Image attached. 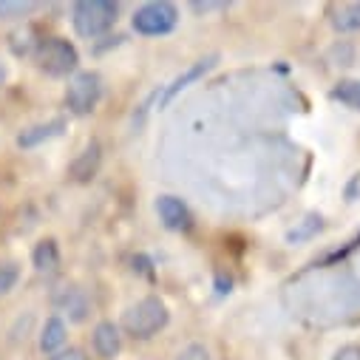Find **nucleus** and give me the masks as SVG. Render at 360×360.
Here are the masks:
<instances>
[{
	"mask_svg": "<svg viewBox=\"0 0 360 360\" xmlns=\"http://www.w3.org/2000/svg\"><path fill=\"white\" fill-rule=\"evenodd\" d=\"M37 63H40V68H43L46 74L63 77V74H68V71L77 68L79 54H77V49H74L68 40L51 37V40H43V43L37 46Z\"/></svg>",
	"mask_w": 360,
	"mask_h": 360,
	"instance_id": "obj_4",
	"label": "nucleus"
},
{
	"mask_svg": "<svg viewBox=\"0 0 360 360\" xmlns=\"http://www.w3.org/2000/svg\"><path fill=\"white\" fill-rule=\"evenodd\" d=\"M332 23H335L338 32H354V29H360V4H349V6L338 9V15H335Z\"/></svg>",
	"mask_w": 360,
	"mask_h": 360,
	"instance_id": "obj_13",
	"label": "nucleus"
},
{
	"mask_svg": "<svg viewBox=\"0 0 360 360\" xmlns=\"http://www.w3.org/2000/svg\"><path fill=\"white\" fill-rule=\"evenodd\" d=\"M29 9H32V4H18V0H0V20L23 18Z\"/></svg>",
	"mask_w": 360,
	"mask_h": 360,
	"instance_id": "obj_17",
	"label": "nucleus"
},
{
	"mask_svg": "<svg viewBox=\"0 0 360 360\" xmlns=\"http://www.w3.org/2000/svg\"><path fill=\"white\" fill-rule=\"evenodd\" d=\"M120 346H122L120 329L111 321L97 323V329H94V349H97V354L105 357V360H114L120 354Z\"/></svg>",
	"mask_w": 360,
	"mask_h": 360,
	"instance_id": "obj_9",
	"label": "nucleus"
},
{
	"mask_svg": "<svg viewBox=\"0 0 360 360\" xmlns=\"http://www.w3.org/2000/svg\"><path fill=\"white\" fill-rule=\"evenodd\" d=\"M65 335H68L65 323L60 318H49L46 326H43V332H40V349L43 352H57L65 343Z\"/></svg>",
	"mask_w": 360,
	"mask_h": 360,
	"instance_id": "obj_12",
	"label": "nucleus"
},
{
	"mask_svg": "<svg viewBox=\"0 0 360 360\" xmlns=\"http://www.w3.org/2000/svg\"><path fill=\"white\" fill-rule=\"evenodd\" d=\"M32 261L34 266L40 269V273H54V269L60 266V250H57V241L54 238H46L34 247L32 252Z\"/></svg>",
	"mask_w": 360,
	"mask_h": 360,
	"instance_id": "obj_11",
	"label": "nucleus"
},
{
	"mask_svg": "<svg viewBox=\"0 0 360 360\" xmlns=\"http://www.w3.org/2000/svg\"><path fill=\"white\" fill-rule=\"evenodd\" d=\"M4 79H6V65L0 63V82H4Z\"/></svg>",
	"mask_w": 360,
	"mask_h": 360,
	"instance_id": "obj_22",
	"label": "nucleus"
},
{
	"mask_svg": "<svg viewBox=\"0 0 360 360\" xmlns=\"http://www.w3.org/2000/svg\"><path fill=\"white\" fill-rule=\"evenodd\" d=\"M216 60H219V57H216V54H210V57H205V60L193 63V65H191L185 74H179V77H176V79H173V82L165 88V94L159 97V105L165 108V105H167L173 97H179V94H182V91H185V88H188L191 82H196L199 77H205V74H207V71L216 65Z\"/></svg>",
	"mask_w": 360,
	"mask_h": 360,
	"instance_id": "obj_6",
	"label": "nucleus"
},
{
	"mask_svg": "<svg viewBox=\"0 0 360 360\" xmlns=\"http://www.w3.org/2000/svg\"><path fill=\"white\" fill-rule=\"evenodd\" d=\"M346 199H349V202L360 199V173H354V176H352V182L346 185Z\"/></svg>",
	"mask_w": 360,
	"mask_h": 360,
	"instance_id": "obj_20",
	"label": "nucleus"
},
{
	"mask_svg": "<svg viewBox=\"0 0 360 360\" xmlns=\"http://www.w3.org/2000/svg\"><path fill=\"white\" fill-rule=\"evenodd\" d=\"M332 97L360 111V82H354V79H343V82H338V85H335V91H332Z\"/></svg>",
	"mask_w": 360,
	"mask_h": 360,
	"instance_id": "obj_14",
	"label": "nucleus"
},
{
	"mask_svg": "<svg viewBox=\"0 0 360 360\" xmlns=\"http://www.w3.org/2000/svg\"><path fill=\"white\" fill-rule=\"evenodd\" d=\"M176 360H213V357L202 343H191V346H185L182 352L176 354Z\"/></svg>",
	"mask_w": 360,
	"mask_h": 360,
	"instance_id": "obj_18",
	"label": "nucleus"
},
{
	"mask_svg": "<svg viewBox=\"0 0 360 360\" xmlns=\"http://www.w3.org/2000/svg\"><path fill=\"white\" fill-rule=\"evenodd\" d=\"M156 213L165 221V227H170V230H188L191 227V210L182 199H176V196H159L156 199Z\"/></svg>",
	"mask_w": 360,
	"mask_h": 360,
	"instance_id": "obj_7",
	"label": "nucleus"
},
{
	"mask_svg": "<svg viewBox=\"0 0 360 360\" xmlns=\"http://www.w3.org/2000/svg\"><path fill=\"white\" fill-rule=\"evenodd\" d=\"M74 29L82 37H97L117 23V4L111 0H79L74 6Z\"/></svg>",
	"mask_w": 360,
	"mask_h": 360,
	"instance_id": "obj_2",
	"label": "nucleus"
},
{
	"mask_svg": "<svg viewBox=\"0 0 360 360\" xmlns=\"http://www.w3.org/2000/svg\"><path fill=\"white\" fill-rule=\"evenodd\" d=\"M179 20V12L173 4H165V0H156V4H145L142 9L134 12V29L139 34L156 37V34H167L173 32Z\"/></svg>",
	"mask_w": 360,
	"mask_h": 360,
	"instance_id": "obj_5",
	"label": "nucleus"
},
{
	"mask_svg": "<svg viewBox=\"0 0 360 360\" xmlns=\"http://www.w3.org/2000/svg\"><path fill=\"white\" fill-rule=\"evenodd\" d=\"M332 360H360V346H354V343L340 346V349L335 352V357H332Z\"/></svg>",
	"mask_w": 360,
	"mask_h": 360,
	"instance_id": "obj_19",
	"label": "nucleus"
},
{
	"mask_svg": "<svg viewBox=\"0 0 360 360\" xmlns=\"http://www.w3.org/2000/svg\"><path fill=\"white\" fill-rule=\"evenodd\" d=\"M63 131H65V120H51V122H43V125H34V128L23 131V134L18 136V145H20V148H34V145H40V142H49V139L60 136Z\"/></svg>",
	"mask_w": 360,
	"mask_h": 360,
	"instance_id": "obj_10",
	"label": "nucleus"
},
{
	"mask_svg": "<svg viewBox=\"0 0 360 360\" xmlns=\"http://www.w3.org/2000/svg\"><path fill=\"white\" fill-rule=\"evenodd\" d=\"M100 159H103V148H100V142H91L71 162V176L77 182H91L100 170Z\"/></svg>",
	"mask_w": 360,
	"mask_h": 360,
	"instance_id": "obj_8",
	"label": "nucleus"
},
{
	"mask_svg": "<svg viewBox=\"0 0 360 360\" xmlns=\"http://www.w3.org/2000/svg\"><path fill=\"white\" fill-rule=\"evenodd\" d=\"M167 307L159 298H142L122 315V329L131 338H150L167 326Z\"/></svg>",
	"mask_w": 360,
	"mask_h": 360,
	"instance_id": "obj_1",
	"label": "nucleus"
},
{
	"mask_svg": "<svg viewBox=\"0 0 360 360\" xmlns=\"http://www.w3.org/2000/svg\"><path fill=\"white\" fill-rule=\"evenodd\" d=\"M18 278H20V269H18V264H0V295H6L15 284H18Z\"/></svg>",
	"mask_w": 360,
	"mask_h": 360,
	"instance_id": "obj_16",
	"label": "nucleus"
},
{
	"mask_svg": "<svg viewBox=\"0 0 360 360\" xmlns=\"http://www.w3.org/2000/svg\"><path fill=\"white\" fill-rule=\"evenodd\" d=\"M51 360H88L79 349H68V352H60V354H54Z\"/></svg>",
	"mask_w": 360,
	"mask_h": 360,
	"instance_id": "obj_21",
	"label": "nucleus"
},
{
	"mask_svg": "<svg viewBox=\"0 0 360 360\" xmlns=\"http://www.w3.org/2000/svg\"><path fill=\"white\" fill-rule=\"evenodd\" d=\"M100 94H103V79H100V74H94V71H79V74L68 82L65 105H68L77 117H85V114H91V111L97 108Z\"/></svg>",
	"mask_w": 360,
	"mask_h": 360,
	"instance_id": "obj_3",
	"label": "nucleus"
},
{
	"mask_svg": "<svg viewBox=\"0 0 360 360\" xmlns=\"http://www.w3.org/2000/svg\"><path fill=\"white\" fill-rule=\"evenodd\" d=\"M321 227H323L321 216H307L295 230H290V233H287V241H307V238H312Z\"/></svg>",
	"mask_w": 360,
	"mask_h": 360,
	"instance_id": "obj_15",
	"label": "nucleus"
}]
</instances>
